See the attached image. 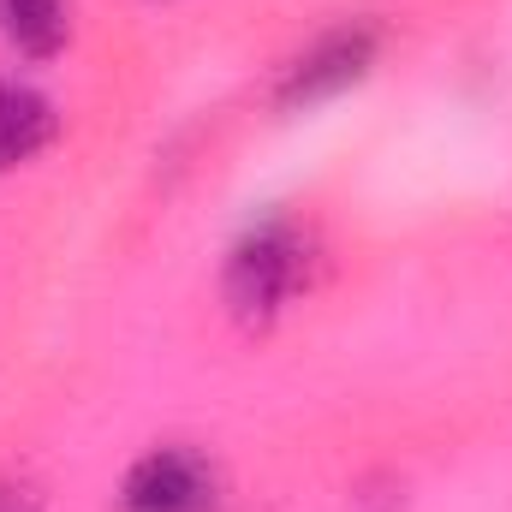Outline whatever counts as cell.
<instances>
[{"label": "cell", "mask_w": 512, "mask_h": 512, "mask_svg": "<svg viewBox=\"0 0 512 512\" xmlns=\"http://www.w3.org/2000/svg\"><path fill=\"white\" fill-rule=\"evenodd\" d=\"M304 280V239L292 221H262L227 262V298L245 322H268Z\"/></svg>", "instance_id": "obj_1"}, {"label": "cell", "mask_w": 512, "mask_h": 512, "mask_svg": "<svg viewBox=\"0 0 512 512\" xmlns=\"http://www.w3.org/2000/svg\"><path fill=\"white\" fill-rule=\"evenodd\" d=\"M215 471L197 453H149L126 477V512H209Z\"/></svg>", "instance_id": "obj_2"}, {"label": "cell", "mask_w": 512, "mask_h": 512, "mask_svg": "<svg viewBox=\"0 0 512 512\" xmlns=\"http://www.w3.org/2000/svg\"><path fill=\"white\" fill-rule=\"evenodd\" d=\"M370 54H376V36L370 30H334V36H322L292 72H286V84H280V102H322V96H334V90H346L352 78H364V66H370Z\"/></svg>", "instance_id": "obj_3"}, {"label": "cell", "mask_w": 512, "mask_h": 512, "mask_svg": "<svg viewBox=\"0 0 512 512\" xmlns=\"http://www.w3.org/2000/svg\"><path fill=\"white\" fill-rule=\"evenodd\" d=\"M54 131V108L30 84H0V167L30 161Z\"/></svg>", "instance_id": "obj_4"}, {"label": "cell", "mask_w": 512, "mask_h": 512, "mask_svg": "<svg viewBox=\"0 0 512 512\" xmlns=\"http://www.w3.org/2000/svg\"><path fill=\"white\" fill-rule=\"evenodd\" d=\"M0 24L24 54H54L66 36V0H0Z\"/></svg>", "instance_id": "obj_5"}, {"label": "cell", "mask_w": 512, "mask_h": 512, "mask_svg": "<svg viewBox=\"0 0 512 512\" xmlns=\"http://www.w3.org/2000/svg\"><path fill=\"white\" fill-rule=\"evenodd\" d=\"M0 512H18V507H12V501H6V495H0Z\"/></svg>", "instance_id": "obj_6"}]
</instances>
